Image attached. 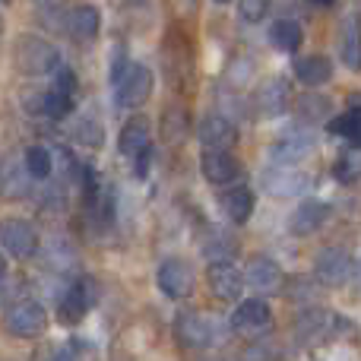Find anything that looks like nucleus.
<instances>
[{
  "instance_id": "nucleus-1",
  "label": "nucleus",
  "mask_w": 361,
  "mask_h": 361,
  "mask_svg": "<svg viewBox=\"0 0 361 361\" xmlns=\"http://www.w3.org/2000/svg\"><path fill=\"white\" fill-rule=\"evenodd\" d=\"M13 61H16L19 73H25V76H44L61 67V54H57L54 44L42 35H32V32L16 38V44H13Z\"/></svg>"
},
{
  "instance_id": "nucleus-2",
  "label": "nucleus",
  "mask_w": 361,
  "mask_h": 361,
  "mask_svg": "<svg viewBox=\"0 0 361 361\" xmlns=\"http://www.w3.org/2000/svg\"><path fill=\"white\" fill-rule=\"evenodd\" d=\"M156 86V76L146 63H127V70L121 73V80L114 82V95H118V105L127 111H137L140 105H146Z\"/></svg>"
},
{
  "instance_id": "nucleus-3",
  "label": "nucleus",
  "mask_w": 361,
  "mask_h": 361,
  "mask_svg": "<svg viewBox=\"0 0 361 361\" xmlns=\"http://www.w3.org/2000/svg\"><path fill=\"white\" fill-rule=\"evenodd\" d=\"M4 326H6V333L16 339H35V336H42L44 326H48V311H44L35 298L13 301V305L6 307Z\"/></svg>"
},
{
  "instance_id": "nucleus-4",
  "label": "nucleus",
  "mask_w": 361,
  "mask_h": 361,
  "mask_svg": "<svg viewBox=\"0 0 361 361\" xmlns=\"http://www.w3.org/2000/svg\"><path fill=\"white\" fill-rule=\"evenodd\" d=\"M121 156L130 159L133 162V171L137 175H146L149 169V156H152V137H149V121L146 118H130L121 130Z\"/></svg>"
},
{
  "instance_id": "nucleus-5",
  "label": "nucleus",
  "mask_w": 361,
  "mask_h": 361,
  "mask_svg": "<svg viewBox=\"0 0 361 361\" xmlns=\"http://www.w3.org/2000/svg\"><path fill=\"white\" fill-rule=\"evenodd\" d=\"M355 276V257L345 247H324L314 260V279L326 288H343Z\"/></svg>"
},
{
  "instance_id": "nucleus-6",
  "label": "nucleus",
  "mask_w": 361,
  "mask_h": 361,
  "mask_svg": "<svg viewBox=\"0 0 361 361\" xmlns=\"http://www.w3.org/2000/svg\"><path fill=\"white\" fill-rule=\"evenodd\" d=\"M156 282L165 298L184 301V298H190V292H193V269H190V263L180 260V257H169V260L159 263Z\"/></svg>"
},
{
  "instance_id": "nucleus-7",
  "label": "nucleus",
  "mask_w": 361,
  "mask_h": 361,
  "mask_svg": "<svg viewBox=\"0 0 361 361\" xmlns=\"http://www.w3.org/2000/svg\"><path fill=\"white\" fill-rule=\"evenodd\" d=\"M0 247L13 257V260H29L38 250V231L25 219H6L0 225Z\"/></svg>"
},
{
  "instance_id": "nucleus-8",
  "label": "nucleus",
  "mask_w": 361,
  "mask_h": 361,
  "mask_svg": "<svg viewBox=\"0 0 361 361\" xmlns=\"http://www.w3.org/2000/svg\"><path fill=\"white\" fill-rule=\"evenodd\" d=\"M273 326V311L263 298H247L235 307L231 314V330L241 333V336H263Z\"/></svg>"
},
{
  "instance_id": "nucleus-9",
  "label": "nucleus",
  "mask_w": 361,
  "mask_h": 361,
  "mask_svg": "<svg viewBox=\"0 0 361 361\" xmlns=\"http://www.w3.org/2000/svg\"><path fill=\"white\" fill-rule=\"evenodd\" d=\"M241 279H244V286H250L254 292L273 295L282 288V269H279V263L269 260V257L254 254L247 260V267L241 269Z\"/></svg>"
},
{
  "instance_id": "nucleus-10",
  "label": "nucleus",
  "mask_w": 361,
  "mask_h": 361,
  "mask_svg": "<svg viewBox=\"0 0 361 361\" xmlns=\"http://www.w3.org/2000/svg\"><path fill=\"white\" fill-rule=\"evenodd\" d=\"M175 336L184 349H209L216 330H212V324H209L206 314L184 311V314H178V320H175Z\"/></svg>"
},
{
  "instance_id": "nucleus-11",
  "label": "nucleus",
  "mask_w": 361,
  "mask_h": 361,
  "mask_svg": "<svg viewBox=\"0 0 361 361\" xmlns=\"http://www.w3.org/2000/svg\"><path fill=\"white\" fill-rule=\"evenodd\" d=\"M206 279H209V288L219 301H238L244 292L241 269L231 260H212L209 269H206Z\"/></svg>"
},
{
  "instance_id": "nucleus-12",
  "label": "nucleus",
  "mask_w": 361,
  "mask_h": 361,
  "mask_svg": "<svg viewBox=\"0 0 361 361\" xmlns=\"http://www.w3.org/2000/svg\"><path fill=\"white\" fill-rule=\"evenodd\" d=\"M314 152V133L307 130H292L279 137L269 149V162L273 165H298Z\"/></svg>"
},
{
  "instance_id": "nucleus-13",
  "label": "nucleus",
  "mask_w": 361,
  "mask_h": 361,
  "mask_svg": "<svg viewBox=\"0 0 361 361\" xmlns=\"http://www.w3.org/2000/svg\"><path fill=\"white\" fill-rule=\"evenodd\" d=\"M197 137L203 143V149H222L228 152L238 143V127L231 124L225 114H206L197 127Z\"/></svg>"
},
{
  "instance_id": "nucleus-14",
  "label": "nucleus",
  "mask_w": 361,
  "mask_h": 361,
  "mask_svg": "<svg viewBox=\"0 0 361 361\" xmlns=\"http://www.w3.org/2000/svg\"><path fill=\"white\" fill-rule=\"evenodd\" d=\"M307 184H311V178H307L305 171H298L295 165H273V169L263 175V187H267L273 197H298Z\"/></svg>"
},
{
  "instance_id": "nucleus-15",
  "label": "nucleus",
  "mask_w": 361,
  "mask_h": 361,
  "mask_svg": "<svg viewBox=\"0 0 361 361\" xmlns=\"http://www.w3.org/2000/svg\"><path fill=\"white\" fill-rule=\"evenodd\" d=\"M67 29L76 44H92L102 32V13L92 4H80L67 13Z\"/></svg>"
},
{
  "instance_id": "nucleus-16",
  "label": "nucleus",
  "mask_w": 361,
  "mask_h": 361,
  "mask_svg": "<svg viewBox=\"0 0 361 361\" xmlns=\"http://www.w3.org/2000/svg\"><path fill=\"white\" fill-rule=\"evenodd\" d=\"M200 169H203V178L209 184H231L241 175V162L231 152H222V149H203Z\"/></svg>"
},
{
  "instance_id": "nucleus-17",
  "label": "nucleus",
  "mask_w": 361,
  "mask_h": 361,
  "mask_svg": "<svg viewBox=\"0 0 361 361\" xmlns=\"http://www.w3.org/2000/svg\"><path fill=\"white\" fill-rule=\"evenodd\" d=\"M288 111V82L282 76L267 80L257 89V114L260 118H282Z\"/></svg>"
},
{
  "instance_id": "nucleus-18",
  "label": "nucleus",
  "mask_w": 361,
  "mask_h": 361,
  "mask_svg": "<svg viewBox=\"0 0 361 361\" xmlns=\"http://www.w3.org/2000/svg\"><path fill=\"white\" fill-rule=\"evenodd\" d=\"M326 216H330V206H326L324 200H305V203L292 212V222L288 225H292L295 235L305 238V235H314V231L326 222Z\"/></svg>"
},
{
  "instance_id": "nucleus-19",
  "label": "nucleus",
  "mask_w": 361,
  "mask_h": 361,
  "mask_svg": "<svg viewBox=\"0 0 361 361\" xmlns=\"http://www.w3.org/2000/svg\"><path fill=\"white\" fill-rule=\"evenodd\" d=\"M345 320L336 317V314H326V311H305L298 317V333L305 339H324V336H333V333L343 330Z\"/></svg>"
},
{
  "instance_id": "nucleus-20",
  "label": "nucleus",
  "mask_w": 361,
  "mask_h": 361,
  "mask_svg": "<svg viewBox=\"0 0 361 361\" xmlns=\"http://www.w3.org/2000/svg\"><path fill=\"white\" fill-rule=\"evenodd\" d=\"M89 305H92V298H89V292H86V279H76L73 286L63 292L61 305H57V314H61V320H67V324H80V320L86 317Z\"/></svg>"
},
{
  "instance_id": "nucleus-21",
  "label": "nucleus",
  "mask_w": 361,
  "mask_h": 361,
  "mask_svg": "<svg viewBox=\"0 0 361 361\" xmlns=\"http://www.w3.org/2000/svg\"><path fill=\"white\" fill-rule=\"evenodd\" d=\"M295 76H298L305 86H324L333 76V63L324 54H307L295 61Z\"/></svg>"
},
{
  "instance_id": "nucleus-22",
  "label": "nucleus",
  "mask_w": 361,
  "mask_h": 361,
  "mask_svg": "<svg viewBox=\"0 0 361 361\" xmlns=\"http://www.w3.org/2000/svg\"><path fill=\"white\" fill-rule=\"evenodd\" d=\"M222 212L228 216V222L244 225L254 212V193L247 187H231V190L222 193Z\"/></svg>"
},
{
  "instance_id": "nucleus-23",
  "label": "nucleus",
  "mask_w": 361,
  "mask_h": 361,
  "mask_svg": "<svg viewBox=\"0 0 361 361\" xmlns=\"http://www.w3.org/2000/svg\"><path fill=\"white\" fill-rule=\"evenodd\" d=\"M269 42H273V48L292 54V51L301 48V42H305V32H301V25L295 23V19H276V23L269 25Z\"/></svg>"
},
{
  "instance_id": "nucleus-24",
  "label": "nucleus",
  "mask_w": 361,
  "mask_h": 361,
  "mask_svg": "<svg viewBox=\"0 0 361 361\" xmlns=\"http://www.w3.org/2000/svg\"><path fill=\"white\" fill-rule=\"evenodd\" d=\"M29 175H25L23 162H13V159H6L4 171H0V187H4V193L10 200H23L25 193H29Z\"/></svg>"
},
{
  "instance_id": "nucleus-25",
  "label": "nucleus",
  "mask_w": 361,
  "mask_h": 361,
  "mask_svg": "<svg viewBox=\"0 0 361 361\" xmlns=\"http://www.w3.org/2000/svg\"><path fill=\"white\" fill-rule=\"evenodd\" d=\"M23 169L32 180H48L54 171V156H51L48 146H29L23 159Z\"/></svg>"
},
{
  "instance_id": "nucleus-26",
  "label": "nucleus",
  "mask_w": 361,
  "mask_h": 361,
  "mask_svg": "<svg viewBox=\"0 0 361 361\" xmlns=\"http://www.w3.org/2000/svg\"><path fill=\"white\" fill-rule=\"evenodd\" d=\"M32 6H35V16L44 29L61 32L67 25V6L61 0H32Z\"/></svg>"
},
{
  "instance_id": "nucleus-27",
  "label": "nucleus",
  "mask_w": 361,
  "mask_h": 361,
  "mask_svg": "<svg viewBox=\"0 0 361 361\" xmlns=\"http://www.w3.org/2000/svg\"><path fill=\"white\" fill-rule=\"evenodd\" d=\"M298 114L305 121H314V124H317V121H326L330 118V111H333V102L326 99V95H320V92H305L298 99Z\"/></svg>"
},
{
  "instance_id": "nucleus-28",
  "label": "nucleus",
  "mask_w": 361,
  "mask_h": 361,
  "mask_svg": "<svg viewBox=\"0 0 361 361\" xmlns=\"http://www.w3.org/2000/svg\"><path fill=\"white\" fill-rule=\"evenodd\" d=\"M330 133H336V137H345L352 146H355L358 137H361V114H358V105H352L349 111H343L336 121H330Z\"/></svg>"
},
{
  "instance_id": "nucleus-29",
  "label": "nucleus",
  "mask_w": 361,
  "mask_h": 361,
  "mask_svg": "<svg viewBox=\"0 0 361 361\" xmlns=\"http://www.w3.org/2000/svg\"><path fill=\"white\" fill-rule=\"evenodd\" d=\"M250 76H254V61H250V57H244V54L231 57L228 67H225V82H228L231 89L247 86Z\"/></svg>"
},
{
  "instance_id": "nucleus-30",
  "label": "nucleus",
  "mask_w": 361,
  "mask_h": 361,
  "mask_svg": "<svg viewBox=\"0 0 361 361\" xmlns=\"http://www.w3.org/2000/svg\"><path fill=\"white\" fill-rule=\"evenodd\" d=\"M339 57L349 70H358L361 67V51H358V25L355 19H349L345 25V35H343V44H339Z\"/></svg>"
},
{
  "instance_id": "nucleus-31",
  "label": "nucleus",
  "mask_w": 361,
  "mask_h": 361,
  "mask_svg": "<svg viewBox=\"0 0 361 361\" xmlns=\"http://www.w3.org/2000/svg\"><path fill=\"white\" fill-rule=\"evenodd\" d=\"M70 111H73V95H63V92H57V89L44 92V114H48V118L61 121V118H67Z\"/></svg>"
},
{
  "instance_id": "nucleus-32",
  "label": "nucleus",
  "mask_w": 361,
  "mask_h": 361,
  "mask_svg": "<svg viewBox=\"0 0 361 361\" xmlns=\"http://www.w3.org/2000/svg\"><path fill=\"white\" fill-rule=\"evenodd\" d=\"M333 175H336L339 184H355V180H358V152H355V146L336 159V165H333Z\"/></svg>"
},
{
  "instance_id": "nucleus-33",
  "label": "nucleus",
  "mask_w": 361,
  "mask_h": 361,
  "mask_svg": "<svg viewBox=\"0 0 361 361\" xmlns=\"http://www.w3.org/2000/svg\"><path fill=\"white\" fill-rule=\"evenodd\" d=\"M76 140H80L82 146H92V149H99L102 143H105V130H102V124L95 118H82L80 124H76Z\"/></svg>"
},
{
  "instance_id": "nucleus-34",
  "label": "nucleus",
  "mask_w": 361,
  "mask_h": 361,
  "mask_svg": "<svg viewBox=\"0 0 361 361\" xmlns=\"http://www.w3.org/2000/svg\"><path fill=\"white\" fill-rule=\"evenodd\" d=\"M184 130H187V114L180 111V108H171V111L165 114V121H162V133L175 143V140L184 137Z\"/></svg>"
},
{
  "instance_id": "nucleus-35",
  "label": "nucleus",
  "mask_w": 361,
  "mask_h": 361,
  "mask_svg": "<svg viewBox=\"0 0 361 361\" xmlns=\"http://www.w3.org/2000/svg\"><path fill=\"white\" fill-rule=\"evenodd\" d=\"M269 4L273 0H241V16L247 23H263V16L269 13Z\"/></svg>"
},
{
  "instance_id": "nucleus-36",
  "label": "nucleus",
  "mask_w": 361,
  "mask_h": 361,
  "mask_svg": "<svg viewBox=\"0 0 361 361\" xmlns=\"http://www.w3.org/2000/svg\"><path fill=\"white\" fill-rule=\"evenodd\" d=\"M51 267H61V269L73 267V250H70L67 241H57L54 238V244H51Z\"/></svg>"
},
{
  "instance_id": "nucleus-37",
  "label": "nucleus",
  "mask_w": 361,
  "mask_h": 361,
  "mask_svg": "<svg viewBox=\"0 0 361 361\" xmlns=\"http://www.w3.org/2000/svg\"><path fill=\"white\" fill-rule=\"evenodd\" d=\"M203 250H206V257H209V263H212V260H225V254L231 250V244H228V238H225V235L212 231V241L206 244Z\"/></svg>"
},
{
  "instance_id": "nucleus-38",
  "label": "nucleus",
  "mask_w": 361,
  "mask_h": 361,
  "mask_svg": "<svg viewBox=\"0 0 361 361\" xmlns=\"http://www.w3.org/2000/svg\"><path fill=\"white\" fill-rule=\"evenodd\" d=\"M127 70V51H124V44H114V51H111V67H108V80H111V86L121 80V73Z\"/></svg>"
},
{
  "instance_id": "nucleus-39",
  "label": "nucleus",
  "mask_w": 361,
  "mask_h": 361,
  "mask_svg": "<svg viewBox=\"0 0 361 361\" xmlns=\"http://www.w3.org/2000/svg\"><path fill=\"white\" fill-rule=\"evenodd\" d=\"M54 89H57V92H63V95H73V89H76V76H73V70L63 67V63L54 70Z\"/></svg>"
},
{
  "instance_id": "nucleus-40",
  "label": "nucleus",
  "mask_w": 361,
  "mask_h": 361,
  "mask_svg": "<svg viewBox=\"0 0 361 361\" xmlns=\"http://www.w3.org/2000/svg\"><path fill=\"white\" fill-rule=\"evenodd\" d=\"M23 105L29 114H44V92H25Z\"/></svg>"
},
{
  "instance_id": "nucleus-41",
  "label": "nucleus",
  "mask_w": 361,
  "mask_h": 361,
  "mask_svg": "<svg viewBox=\"0 0 361 361\" xmlns=\"http://www.w3.org/2000/svg\"><path fill=\"white\" fill-rule=\"evenodd\" d=\"M48 361H76V352L70 349V345H57V349L51 352Z\"/></svg>"
},
{
  "instance_id": "nucleus-42",
  "label": "nucleus",
  "mask_w": 361,
  "mask_h": 361,
  "mask_svg": "<svg viewBox=\"0 0 361 361\" xmlns=\"http://www.w3.org/2000/svg\"><path fill=\"white\" fill-rule=\"evenodd\" d=\"M171 4H175L178 13H193L197 10V0H171Z\"/></svg>"
},
{
  "instance_id": "nucleus-43",
  "label": "nucleus",
  "mask_w": 361,
  "mask_h": 361,
  "mask_svg": "<svg viewBox=\"0 0 361 361\" xmlns=\"http://www.w3.org/2000/svg\"><path fill=\"white\" fill-rule=\"evenodd\" d=\"M307 4H314V6H330L333 0H307Z\"/></svg>"
},
{
  "instance_id": "nucleus-44",
  "label": "nucleus",
  "mask_w": 361,
  "mask_h": 361,
  "mask_svg": "<svg viewBox=\"0 0 361 361\" xmlns=\"http://www.w3.org/2000/svg\"><path fill=\"white\" fill-rule=\"evenodd\" d=\"M6 276V260H4V254H0V279Z\"/></svg>"
},
{
  "instance_id": "nucleus-45",
  "label": "nucleus",
  "mask_w": 361,
  "mask_h": 361,
  "mask_svg": "<svg viewBox=\"0 0 361 361\" xmlns=\"http://www.w3.org/2000/svg\"><path fill=\"white\" fill-rule=\"evenodd\" d=\"M219 4H228V0H219Z\"/></svg>"
},
{
  "instance_id": "nucleus-46",
  "label": "nucleus",
  "mask_w": 361,
  "mask_h": 361,
  "mask_svg": "<svg viewBox=\"0 0 361 361\" xmlns=\"http://www.w3.org/2000/svg\"><path fill=\"white\" fill-rule=\"evenodd\" d=\"M0 25H4V23H0Z\"/></svg>"
}]
</instances>
